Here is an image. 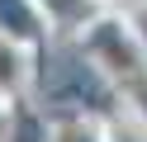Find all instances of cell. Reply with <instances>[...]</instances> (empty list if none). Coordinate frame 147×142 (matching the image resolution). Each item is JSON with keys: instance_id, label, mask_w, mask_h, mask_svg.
Returning a JSON list of instances; mask_svg holds the SVG:
<instances>
[{"instance_id": "6da1fadb", "label": "cell", "mask_w": 147, "mask_h": 142, "mask_svg": "<svg viewBox=\"0 0 147 142\" xmlns=\"http://www.w3.org/2000/svg\"><path fill=\"white\" fill-rule=\"evenodd\" d=\"M19 81H24V57L10 43H0V95H14Z\"/></svg>"}, {"instance_id": "7a4b0ae2", "label": "cell", "mask_w": 147, "mask_h": 142, "mask_svg": "<svg viewBox=\"0 0 147 142\" xmlns=\"http://www.w3.org/2000/svg\"><path fill=\"white\" fill-rule=\"evenodd\" d=\"M123 5H133V0H123Z\"/></svg>"}]
</instances>
